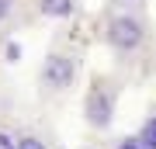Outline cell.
Masks as SVG:
<instances>
[{"instance_id":"obj_1","label":"cell","mask_w":156,"mask_h":149,"mask_svg":"<svg viewBox=\"0 0 156 149\" xmlns=\"http://www.w3.org/2000/svg\"><path fill=\"white\" fill-rule=\"evenodd\" d=\"M97 38L111 52V59L118 66H135L146 59L153 45V21L146 7H122V4H108L101 11L97 24Z\"/></svg>"},{"instance_id":"obj_2","label":"cell","mask_w":156,"mask_h":149,"mask_svg":"<svg viewBox=\"0 0 156 149\" xmlns=\"http://www.w3.org/2000/svg\"><path fill=\"white\" fill-rule=\"evenodd\" d=\"M83 76V52L76 45H49V52L42 55L38 73H35V90L42 101H62L80 87Z\"/></svg>"},{"instance_id":"obj_3","label":"cell","mask_w":156,"mask_h":149,"mask_svg":"<svg viewBox=\"0 0 156 149\" xmlns=\"http://www.w3.org/2000/svg\"><path fill=\"white\" fill-rule=\"evenodd\" d=\"M122 94H125V76L122 73H115V69L90 73L87 90H83V125L90 132H97V135L111 132V125L118 118Z\"/></svg>"},{"instance_id":"obj_4","label":"cell","mask_w":156,"mask_h":149,"mask_svg":"<svg viewBox=\"0 0 156 149\" xmlns=\"http://www.w3.org/2000/svg\"><path fill=\"white\" fill-rule=\"evenodd\" d=\"M35 21H76L83 14V0H31Z\"/></svg>"},{"instance_id":"obj_5","label":"cell","mask_w":156,"mask_h":149,"mask_svg":"<svg viewBox=\"0 0 156 149\" xmlns=\"http://www.w3.org/2000/svg\"><path fill=\"white\" fill-rule=\"evenodd\" d=\"M35 11H31V0H0V38H7L11 31L31 24Z\"/></svg>"},{"instance_id":"obj_6","label":"cell","mask_w":156,"mask_h":149,"mask_svg":"<svg viewBox=\"0 0 156 149\" xmlns=\"http://www.w3.org/2000/svg\"><path fill=\"white\" fill-rule=\"evenodd\" d=\"M17 149H59V142L42 125H21L17 128Z\"/></svg>"},{"instance_id":"obj_7","label":"cell","mask_w":156,"mask_h":149,"mask_svg":"<svg viewBox=\"0 0 156 149\" xmlns=\"http://www.w3.org/2000/svg\"><path fill=\"white\" fill-rule=\"evenodd\" d=\"M108 149H153L139 132H125V135H115L111 142H108Z\"/></svg>"},{"instance_id":"obj_8","label":"cell","mask_w":156,"mask_h":149,"mask_svg":"<svg viewBox=\"0 0 156 149\" xmlns=\"http://www.w3.org/2000/svg\"><path fill=\"white\" fill-rule=\"evenodd\" d=\"M135 132H139V135L146 139V142H149V146L156 149V104H153V108L142 115V122H139V128H135Z\"/></svg>"},{"instance_id":"obj_9","label":"cell","mask_w":156,"mask_h":149,"mask_svg":"<svg viewBox=\"0 0 156 149\" xmlns=\"http://www.w3.org/2000/svg\"><path fill=\"white\" fill-rule=\"evenodd\" d=\"M0 149H17V128L11 122H0Z\"/></svg>"},{"instance_id":"obj_10","label":"cell","mask_w":156,"mask_h":149,"mask_svg":"<svg viewBox=\"0 0 156 149\" xmlns=\"http://www.w3.org/2000/svg\"><path fill=\"white\" fill-rule=\"evenodd\" d=\"M108 4H122V7H146L149 0H108Z\"/></svg>"},{"instance_id":"obj_11","label":"cell","mask_w":156,"mask_h":149,"mask_svg":"<svg viewBox=\"0 0 156 149\" xmlns=\"http://www.w3.org/2000/svg\"><path fill=\"white\" fill-rule=\"evenodd\" d=\"M104 149H108V146H104Z\"/></svg>"}]
</instances>
